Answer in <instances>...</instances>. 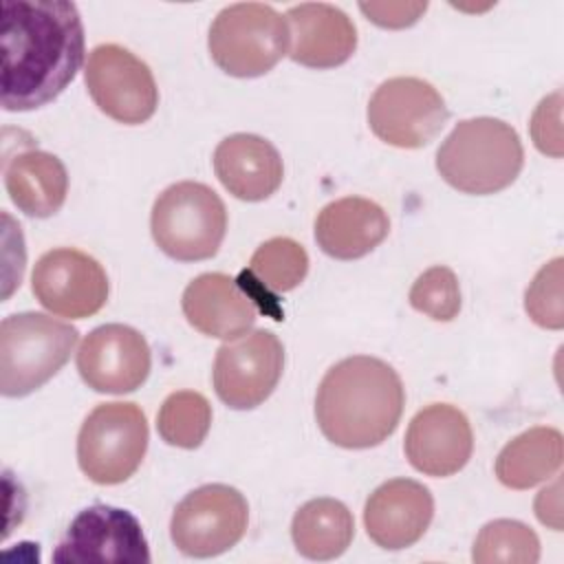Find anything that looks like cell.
Segmentation results:
<instances>
[{
	"label": "cell",
	"mask_w": 564,
	"mask_h": 564,
	"mask_svg": "<svg viewBox=\"0 0 564 564\" xmlns=\"http://www.w3.org/2000/svg\"><path fill=\"white\" fill-rule=\"evenodd\" d=\"M0 40V101L11 112L51 104L84 62V26L73 2L4 0Z\"/></svg>",
	"instance_id": "1"
},
{
	"label": "cell",
	"mask_w": 564,
	"mask_h": 564,
	"mask_svg": "<svg viewBox=\"0 0 564 564\" xmlns=\"http://www.w3.org/2000/svg\"><path fill=\"white\" fill-rule=\"evenodd\" d=\"M403 405L397 370L377 357L355 355L326 370L315 394V419L333 445L366 449L397 430Z\"/></svg>",
	"instance_id": "2"
},
{
	"label": "cell",
	"mask_w": 564,
	"mask_h": 564,
	"mask_svg": "<svg viewBox=\"0 0 564 564\" xmlns=\"http://www.w3.org/2000/svg\"><path fill=\"white\" fill-rule=\"evenodd\" d=\"M524 163L518 132L494 117L465 119L436 150L441 178L463 194L487 196L509 187Z\"/></svg>",
	"instance_id": "3"
},
{
	"label": "cell",
	"mask_w": 564,
	"mask_h": 564,
	"mask_svg": "<svg viewBox=\"0 0 564 564\" xmlns=\"http://www.w3.org/2000/svg\"><path fill=\"white\" fill-rule=\"evenodd\" d=\"M77 328L44 313H15L0 324V392L26 397L70 359Z\"/></svg>",
	"instance_id": "4"
},
{
	"label": "cell",
	"mask_w": 564,
	"mask_h": 564,
	"mask_svg": "<svg viewBox=\"0 0 564 564\" xmlns=\"http://www.w3.org/2000/svg\"><path fill=\"white\" fill-rule=\"evenodd\" d=\"M150 229L156 247L172 260H209L225 240L227 209L205 183L181 181L154 200Z\"/></svg>",
	"instance_id": "5"
},
{
	"label": "cell",
	"mask_w": 564,
	"mask_h": 564,
	"mask_svg": "<svg viewBox=\"0 0 564 564\" xmlns=\"http://www.w3.org/2000/svg\"><path fill=\"white\" fill-rule=\"evenodd\" d=\"M291 33L286 18L269 4L238 2L212 22L207 46L214 64L231 77H260L286 53Z\"/></svg>",
	"instance_id": "6"
},
{
	"label": "cell",
	"mask_w": 564,
	"mask_h": 564,
	"mask_svg": "<svg viewBox=\"0 0 564 564\" xmlns=\"http://www.w3.org/2000/svg\"><path fill=\"white\" fill-rule=\"evenodd\" d=\"M148 449V421L134 403H101L77 436L79 469L97 485H119L141 465Z\"/></svg>",
	"instance_id": "7"
},
{
	"label": "cell",
	"mask_w": 564,
	"mask_h": 564,
	"mask_svg": "<svg viewBox=\"0 0 564 564\" xmlns=\"http://www.w3.org/2000/svg\"><path fill=\"white\" fill-rule=\"evenodd\" d=\"M249 524L245 496L229 485H203L174 509L170 538L189 557H214L236 546Z\"/></svg>",
	"instance_id": "8"
},
{
	"label": "cell",
	"mask_w": 564,
	"mask_h": 564,
	"mask_svg": "<svg viewBox=\"0 0 564 564\" xmlns=\"http://www.w3.org/2000/svg\"><path fill=\"white\" fill-rule=\"evenodd\" d=\"M449 110L441 93L419 77L386 79L368 101V126L394 148H423L445 126Z\"/></svg>",
	"instance_id": "9"
},
{
	"label": "cell",
	"mask_w": 564,
	"mask_h": 564,
	"mask_svg": "<svg viewBox=\"0 0 564 564\" xmlns=\"http://www.w3.org/2000/svg\"><path fill=\"white\" fill-rule=\"evenodd\" d=\"M284 368V346L271 330L258 328L225 341L216 350L212 381L218 399L234 410H253L275 390Z\"/></svg>",
	"instance_id": "10"
},
{
	"label": "cell",
	"mask_w": 564,
	"mask_h": 564,
	"mask_svg": "<svg viewBox=\"0 0 564 564\" xmlns=\"http://www.w3.org/2000/svg\"><path fill=\"white\" fill-rule=\"evenodd\" d=\"M84 79L95 106L119 123H143L159 106V88L150 66L119 44L95 46Z\"/></svg>",
	"instance_id": "11"
},
{
	"label": "cell",
	"mask_w": 564,
	"mask_h": 564,
	"mask_svg": "<svg viewBox=\"0 0 564 564\" xmlns=\"http://www.w3.org/2000/svg\"><path fill=\"white\" fill-rule=\"evenodd\" d=\"M57 564H148L150 549L139 520L119 507L93 505L75 516L53 551Z\"/></svg>",
	"instance_id": "12"
},
{
	"label": "cell",
	"mask_w": 564,
	"mask_h": 564,
	"mask_svg": "<svg viewBox=\"0 0 564 564\" xmlns=\"http://www.w3.org/2000/svg\"><path fill=\"white\" fill-rule=\"evenodd\" d=\"M31 289L46 311L70 319L95 315L108 300L104 267L73 247L46 251L35 262Z\"/></svg>",
	"instance_id": "13"
},
{
	"label": "cell",
	"mask_w": 564,
	"mask_h": 564,
	"mask_svg": "<svg viewBox=\"0 0 564 564\" xmlns=\"http://www.w3.org/2000/svg\"><path fill=\"white\" fill-rule=\"evenodd\" d=\"M152 355L145 337L126 324H104L90 330L77 350V370L88 388L123 394L143 386Z\"/></svg>",
	"instance_id": "14"
},
{
	"label": "cell",
	"mask_w": 564,
	"mask_h": 564,
	"mask_svg": "<svg viewBox=\"0 0 564 564\" xmlns=\"http://www.w3.org/2000/svg\"><path fill=\"white\" fill-rule=\"evenodd\" d=\"M410 465L434 478L460 471L474 452V432L465 412L449 403H432L414 414L403 441Z\"/></svg>",
	"instance_id": "15"
},
{
	"label": "cell",
	"mask_w": 564,
	"mask_h": 564,
	"mask_svg": "<svg viewBox=\"0 0 564 564\" xmlns=\"http://www.w3.org/2000/svg\"><path fill=\"white\" fill-rule=\"evenodd\" d=\"M434 518L430 489L410 478H392L379 485L364 507L368 538L388 551L408 549L423 538Z\"/></svg>",
	"instance_id": "16"
},
{
	"label": "cell",
	"mask_w": 564,
	"mask_h": 564,
	"mask_svg": "<svg viewBox=\"0 0 564 564\" xmlns=\"http://www.w3.org/2000/svg\"><path fill=\"white\" fill-rule=\"evenodd\" d=\"M284 18L291 33L289 57L306 68H335L357 48V29L335 4H295Z\"/></svg>",
	"instance_id": "17"
},
{
	"label": "cell",
	"mask_w": 564,
	"mask_h": 564,
	"mask_svg": "<svg viewBox=\"0 0 564 564\" xmlns=\"http://www.w3.org/2000/svg\"><path fill=\"white\" fill-rule=\"evenodd\" d=\"M183 315L207 337L234 339L253 326L258 308L253 297L225 273H203L183 291Z\"/></svg>",
	"instance_id": "18"
},
{
	"label": "cell",
	"mask_w": 564,
	"mask_h": 564,
	"mask_svg": "<svg viewBox=\"0 0 564 564\" xmlns=\"http://www.w3.org/2000/svg\"><path fill=\"white\" fill-rule=\"evenodd\" d=\"M214 172L229 194L247 203L269 198L284 178V165L273 143L247 132L229 134L216 145Z\"/></svg>",
	"instance_id": "19"
},
{
	"label": "cell",
	"mask_w": 564,
	"mask_h": 564,
	"mask_svg": "<svg viewBox=\"0 0 564 564\" xmlns=\"http://www.w3.org/2000/svg\"><path fill=\"white\" fill-rule=\"evenodd\" d=\"M390 231L381 205L361 196L328 203L315 218V240L335 260H357L379 247Z\"/></svg>",
	"instance_id": "20"
},
{
	"label": "cell",
	"mask_w": 564,
	"mask_h": 564,
	"mask_svg": "<svg viewBox=\"0 0 564 564\" xmlns=\"http://www.w3.org/2000/svg\"><path fill=\"white\" fill-rule=\"evenodd\" d=\"M4 187L13 205L31 218L57 214L68 194L64 163L44 150H24L4 161Z\"/></svg>",
	"instance_id": "21"
},
{
	"label": "cell",
	"mask_w": 564,
	"mask_h": 564,
	"mask_svg": "<svg viewBox=\"0 0 564 564\" xmlns=\"http://www.w3.org/2000/svg\"><path fill=\"white\" fill-rule=\"evenodd\" d=\"M564 458L562 432L555 427H531L509 441L496 458V476L509 489H531L553 478Z\"/></svg>",
	"instance_id": "22"
},
{
	"label": "cell",
	"mask_w": 564,
	"mask_h": 564,
	"mask_svg": "<svg viewBox=\"0 0 564 564\" xmlns=\"http://www.w3.org/2000/svg\"><path fill=\"white\" fill-rule=\"evenodd\" d=\"M355 520L348 507L335 498L304 502L291 522V538L300 555L308 560H335L352 542Z\"/></svg>",
	"instance_id": "23"
},
{
	"label": "cell",
	"mask_w": 564,
	"mask_h": 564,
	"mask_svg": "<svg viewBox=\"0 0 564 564\" xmlns=\"http://www.w3.org/2000/svg\"><path fill=\"white\" fill-rule=\"evenodd\" d=\"M212 427V405L209 401L194 390L172 392L159 414L156 430L167 445L196 449Z\"/></svg>",
	"instance_id": "24"
},
{
	"label": "cell",
	"mask_w": 564,
	"mask_h": 564,
	"mask_svg": "<svg viewBox=\"0 0 564 564\" xmlns=\"http://www.w3.org/2000/svg\"><path fill=\"white\" fill-rule=\"evenodd\" d=\"M308 273V256L304 247L291 238H271L262 242L251 260L247 275L256 278L264 291L286 293L302 284Z\"/></svg>",
	"instance_id": "25"
},
{
	"label": "cell",
	"mask_w": 564,
	"mask_h": 564,
	"mask_svg": "<svg viewBox=\"0 0 564 564\" xmlns=\"http://www.w3.org/2000/svg\"><path fill=\"white\" fill-rule=\"evenodd\" d=\"M471 557L476 564H535L540 560V540L527 524L500 518L480 529Z\"/></svg>",
	"instance_id": "26"
},
{
	"label": "cell",
	"mask_w": 564,
	"mask_h": 564,
	"mask_svg": "<svg viewBox=\"0 0 564 564\" xmlns=\"http://www.w3.org/2000/svg\"><path fill=\"white\" fill-rule=\"evenodd\" d=\"M410 304L436 322H452L460 311V289L454 271L443 264L423 271L410 289Z\"/></svg>",
	"instance_id": "27"
},
{
	"label": "cell",
	"mask_w": 564,
	"mask_h": 564,
	"mask_svg": "<svg viewBox=\"0 0 564 564\" xmlns=\"http://www.w3.org/2000/svg\"><path fill=\"white\" fill-rule=\"evenodd\" d=\"M524 308L529 317L551 330H560L564 326L562 311V258H553L544 264L524 293Z\"/></svg>",
	"instance_id": "28"
},
{
	"label": "cell",
	"mask_w": 564,
	"mask_h": 564,
	"mask_svg": "<svg viewBox=\"0 0 564 564\" xmlns=\"http://www.w3.org/2000/svg\"><path fill=\"white\" fill-rule=\"evenodd\" d=\"M562 93L544 97L531 117V137L542 154L562 156Z\"/></svg>",
	"instance_id": "29"
},
{
	"label": "cell",
	"mask_w": 564,
	"mask_h": 564,
	"mask_svg": "<svg viewBox=\"0 0 564 564\" xmlns=\"http://www.w3.org/2000/svg\"><path fill=\"white\" fill-rule=\"evenodd\" d=\"M359 9L370 22L383 29H403L425 13L427 2H361Z\"/></svg>",
	"instance_id": "30"
},
{
	"label": "cell",
	"mask_w": 564,
	"mask_h": 564,
	"mask_svg": "<svg viewBox=\"0 0 564 564\" xmlns=\"http://www.w3.org/2000/svg\"><path fill=\"white\" fill-rule=\"evenodd\" d=\"M560 480H555L551 487H544L535 498V516L542 524L562 531V500H560Z\"/></svg>",
	"instance_id": "31"
}]
</instances>
